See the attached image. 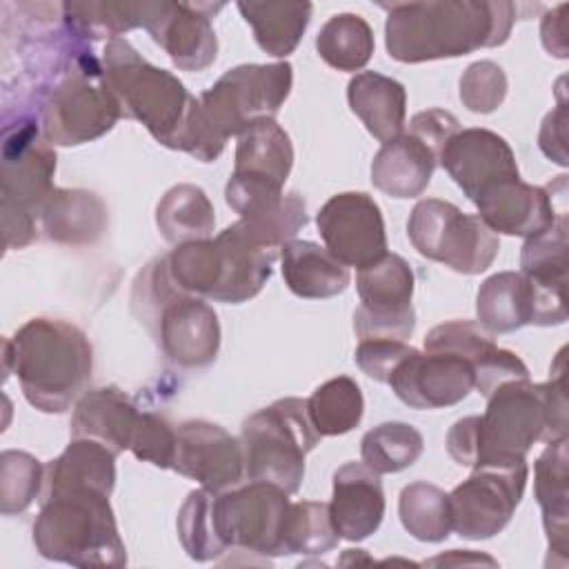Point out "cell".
<instances>
[{
	"label": "cell",
	"instance_id": "6da1fadb",
	"mask_svg": "<svg viewBox=\"0 0 569 569\" xmlns=\"http://www.w3.org/2000/svg\"><path fill=\"white\" fill-rule=\"evenodd\" d=\"M385 44L398 62L458 58L507 42L518 7L507 0H433L382 4Z\"/></svg>",
	"mask_w": 569,
	"mask_h": 569
},
{
	"label": "cell",
	"instance_id": "7a4b0ae2",
	"mask_svg": "<svg viewBox=\"0 0 569 569\" xmlns=\"http://www.w3.org/2000/svg\"><path fill=\"white\" fill-rule=\"evenodd\" d=\"M93 351L84 331L58 318H31L4 340V378L18 376L31 407L62 413L91 378Z\"/></svg>",
	"mask_w": 569,
	"mask_h": 569
},
{
	"label": "cell",
	"instance_id": "3957f363",
	"mask_svg": "<svg viewBox=\"0 0 569 569\" xmlns=\"http://www.w3.org/2000/svg\"><path fill=\"white\" fill-rule=\"evenodd\" d=\"M102 69L122 116L142 122L162 147L193 156L200 102L171 71L147 62L124 38L107 42Z\"/></svg>",
	"mask_w": 569,
	"mask_h": 569
},
{
	"label": "cell",
	"instance_id": "277c9868",
	"mask_svg": "<svg viewBox=\"0 0 569 569\" xmlns=\"http://www.w3.org/2000/svg\"><path fill=\"white\" fill-rule=\"evenodd\" d=\"M565 373V349H560L549 382L533 385L529 378L513 380L498 387L487 398V411L478 416L473 467L525 458L533 442L567 438Z\"/></svg>",
	"mask_w": 569,
	"mask_h": 569
},
{
	"label": "cell",
	"instance_id": "5b68a950",
	"mask_svg": "<svg viewBox=\"0 0 569 569\" xmlns=\"http://www.w3.org/2000/svg\"><path fill=\"white\" fill-rule=\"evenodd\" d=\"M131 311L149 329L164 358L182 369L216 360L220 322L204 298L184 291L171 278L167 256L147 262L133 280Z\"/></svg>",
	"mask_w": 569,
	"mask_h": 569
},
{
	"label": "cell",
	"instance_id": "8992f818",
	"mask_svg": "<svg viewBox=\"0 0 569 569\" xmlns=\"http://www.w3.org/2000/svg\"><path fill=\"white\" fill-rule=\"evenodd\" d=\"M102 489L64 485L42 489L33 545L47 560L73 567H124L127 549Z\"/></svg>",
	"mask_w": 569,
	"mask_h": 569
},
{
	"label": "cell",
	"instance_id": "52a82bcc",
	"mask_svg": "<svg viewBox=\"0 0 569 569\" xmlns=\"http://www.w3.org/2000/svg\"><path fill=\"white\" fill-rule=\"evenodd\" d=\"M278 249L258 242L238 220L216 238L178 244L167 253L171 278L189 293L240 305L271 278Z\"/></svg>",
	"mask_w": 569,
	"mask_h": 569
},
{
	"label": "cell",
	"instance_id": "ba28073f",
	"mask_svg": "<svg viewBox=\"0 0 569 569\" xmlns=\"http://www.w3.org/2000/svg\"><path fill=\"white\" fill-rule=\"evenodd\" d=\"M293 82L289 62L240 64L224 71L200 98L202 162H213L231 136L273 120Z\"/></svg>",
	"mask_w": 569,
	"mask_h": 569
},
{
	"label": "cell",
	"instance_id": "9c48e42d",
	"mask_svg": "<svg viewBox=\"0 0 569 569\" xmlns=\"http://www.w3.org/2000/svg\"><path fill=\"white\" fill-rule=\"evenodd\" d=\"M56 153L40 138L38 124L22 118L2 133L0 211L4 249H22L36 238V222L51 196Z\"/></svg>",
	"mask_w": 569,
	"mask_h": 569
},
{
	"label": "cell",
	"instance_id": "30bf717a",
	"mask_svg": "<svg viewBox=\"0 0 569 569\" xmlns=\"http://www.w3.org/2000/svg\"><path fill=\"white\" fill-rule=\"evenodd\" d=\"M305 398H280L242 422L244 476L296 493L305 478V458L320 442Z\"/></svg>",
	"mask_w": 569,
	"mask_h": 569
},
{
	"label": "cell",
	"instance_id": "8fae6325",
	"mask_svg": "<svg viewBox=\"0 0 569 569\" xmlns=\"http://www.w3.org/2000/svg\"><path fill=\"white\" fill-rule=\"evenodd\" d=\"M120 116L122 107L107 84L104 69L91 53H82L42 107V138L60 147L84 144L111 131Z\"/></svg>",
	"mask_w": 569,
	"mask_h": 569
},
{
	"label": "cell",
	"instance_id": "7c38bea8",
	"mask_svg": "<svg viewBox=\"0 0 569 569\" xmlns=\"http://www.w3.org/2000/svg\"><path fill=\"white\" fill-rule=\"evenodd\" d=\"M407 233L418 253L467 276L489 269L500 249L498 233L478 213H465L440 198L420 200L411 209Z\"/></svg>",
	"mask_w": 569,
	"mask_h": 569
},
{
	"label": "cell",
	"instance_id": "4fadbf2b",
	"mask_svg": "<svg viewBox=\"0 0 569 569\" xmlns=\"http://www.w3.org/2000/svg\"><path fill=\"white\" fill-rule=\"evenodd\" d=\"M289 513V493L264 480L213 493V520L224 551L287 556Z\"/></svg>",
	"mask_w": 569,
	"mask_h": 569
},
{
	"label": "cell",
	"instance_id": "5bb4252c",
	"mask_svg": "<svg viewBox=\"0 0 569 569\" xmlns=\"http://www.w3.org/2000/svg\"><path fill=\"white\" fill-rule=\"evenodd\" d=\"M527 460H498L473 467L471 476L449 493L451 529L469 540L500 533L522 500Z\"/></svg>",
	"mask_w": 569,
	"mask_h": 569
},
{
	"label": "cell",
	"instance_id": "9a60e30c",
	"mask_svg": "<svg viewBox=\"0 0 569 569\" xmlns=\"http://www.w3.org/2000/svg\"><path fill=\"white\" fill-rule=\"evenodd\" d=\"M356 289L360 307L353 313V329L360 340H407L413 333V271L402 256L385 253L358 269Z\"/></svg>",
	"mask_w": 569,
	"mask_h": 569
},
{
	"label": "cell",
	"instance_id": "2e32d148",
	"mask_svg": "<svg viewBox=\"0 0 569 569\" xmlns=\"http://www.w3.org/2000/svg\"><path fill=\"white\" fill-rule=\"evenodd\" d=\"M478 322L489 333H509L525 325H562L565 293L536 284L520 271L489 276L476 296Z\"/></svg>",
	"mask_w": 569,
	"mask_h": 569
},
{
	"label": "cell",
	"instance_id": "e0dca14e",
	"mask_svg": "<svg viewBox=\"0 0 569 569\" xmlns=\"http://www.w3.org/2000/svg\"><path fill=\"white\" fill-rule=\"evenodd\" d=\"M329 253L345 267L365 269L387 253L385 220L378 202L362 191L331 196L316 216Z\"/></svg>",
	"mask_w": 569,
	"mask_h": 569
},
{
	"label": "cell",
	"instance_id": "ac0fdd59",
	"mask_svg": "<svg viewBox=\"0 0 569 569\" xmlns=\"http://www.w3.org/2000/svg\"><path fill=\"white\" fill-rule=\"evenodd\" d=\"M218 9H222L220 2L149 0L144 29L178 69L202 71L218 53V40L211 27Z\"/></svg>",
	"mask_w": 569,
	"mask_h": 569
},
{
	"label": "cell",
	"instance_id": "d6986e66",
	"mask_svg": "<svg viewBox=\"0 0 569 569\" xmlns=\"http://www.w3.org/2000/svg\"><path fill=\"white\" fill-rule=\"evenodd\" d=\"M393 393L413 409H442L458 405L476 387L473 365L449 351L413 349L391 373Z\"/></svg>",
	"mask_w": 569,
	"mask_h": 569
},
{
	"label": "cell",
	"instance_id": "ffe728a7",
	"mask_svg": "<svg viewBox=\"0 0 569 569\" xmlns=\"http://www.w3.org/2000/svg\"><path fill=\"white\" fill-rule=\"evenodd\" d=\"M171 469L200 482L204 489L224 491L244 476L242 445L220 425L187 420L176 427Z\"/></svg>",
	"mask_w": 569,
	"mask_h": 569
},
{
	"label": "cell",
	"instance_id": "44dd1931",
	"mask_svg": "<svg viewBox=\"0 0 569 569\" xmlns=\"http://www.w3.org/2000/svg\"><path fill=\"white\" fill-rule=\"evenodd\" d=\"M438 164L476 202L487 189L520 178L509 142L489 129H462L442 149Z\"/></svg>",
	"mask_w": 569,
	"mask_h": 569
},
{
	"label": "cell",
	"instance_id": "7402d4cb",
	"mask_svg": "<svg viewBox=\"0 0 569 569\" xmlns=\"http://www.w3.org/2000/svg\"><path fill=\"white\" fill-rule=\"evenodd\" d=\"M478 216L496 233L533 238L558 220L549 189L527 184L520 178L487 189L476 202Z\"/></svg>",
	"mask_w": 569,
	"mask_h": 569
},
{
	"label": "cell",
	"instance_id": "603a6c76",
	"mask_svg": "<svg viewBox=\"0 0 569 569\" xmlns=\"http://www.w3.org/2000/svg\"><path fill=\"white\" fill-rule=\"evenodd\" d=\"M329 513L342 540L358 542L378 531L385 516V491L380 473L365 462H347L333 473Z\"/></svg>",
	"mask_w": 569,
	"mask_h": 569
},
{
	"label": "cell",
	"instance_id": "cb8c5ba5",
	"mask_svg": "<svg viewBox=\"0 0 569 569\" xmlns=\"http://www.w3.org/2000/svg\"><path fill=\"white\" fill-rule=\"evenodd\" d=\"M142 411L118 387L84 391L71 416V438H89L116 456L131 449Z\"/></svg>",
	"mask_w": 569,
	"mask_h": 569
},
{
	"label": "cell",
	"instance_id": "d4e9b609",
	"mask_svg": "<svg viewBox=\"0 0 569 569\" xmlns=\"http://www.w3.org/2000/svg\"><path fill=\"white\" fill-rule=\"evenodd\" d=\"M438 153L420 138L405 131L382 142L371 162V182L391 198H416L431 182L438 167Z\"/></svg>",
	"mask_w": 569,
	"mask_h": 569
},
{
	"label": "cell",
	"instance_id": "484cf974",
	"mask_svg": "<svg viewBox=\"0 0 569 569\" xmlns=\"http://www.w3.org/2000/svg\"><path fill=\"white\" fill-rule=\"evenodd\" d=\"M569 453L567 438L547 442L536 462V500L542 509V527L549 540V551L567 562L569 549Z\"/></svg>",
	"mask_w": 569,
	"mask_h": 569
},
{
	"label": "cell",
	"instance_id": "4316f807",
	"mask_svg": "<svg viewBox=\"0 0 569 569\" xmlns=\"http://www.w3.org/2000/svg\"><path fill=\"white\" fill-rule=\"evenodd\" d=\"M293 164V147L276 120H260L238 136L233 173L244 180L282 189Z\"/></svg>",
	"mask_w": 569,
	"mask_h": 569
},
{
	"label": "cell",
	"instance_id": "83f0119b",
	"mask_svg": "<svg viewBox=\"0 0 569 569\" xmlns=\"http://www.w3.org/2000/svg\"><path fill=\"white\" fill-rule=\"evenodd\" d=\"M347 100L351 111L362 120L376 140L389 142L402 133L407 91L398 80L376 71L356 73L349 80Z\"/></svg>",
	"mask_w": 569,
	"mask_h": 569
},
{
	"label": "cell",
	"instance_id": "f1b7e54d",
	"mask_svg": "<svg viewBox=\"0 0 569 569\" xmlns=\"http://www.w3.org/2000/svg\"><path fill=\"white\" fill-rule=\"evenodd\" d=\"M280 260L287 287L300 298H333L351 282L349 267L311 240H289L282 244Z\"/></svg>",
	"mask_w": 569,
	"mask_h": 569
},
{
	"label": "cell",
	"instance_id": "f546056e",
	"mask_svg": "<svg viewBox=\"0 0 569 569\" xmlns=\"http://www.w3.org/2000/svg\"><path fill=\"white\" fill-rule=\"evenodd\" d=\"M44 236L60 244H93L107 227L102 200L84 189H53L40 211Z\"/></svg>",
	"mask_w": 569,
	"mask_h": 569
},
{
	"label": "cell",
	"instance_id": "4dcf8cb0",
	"mask_svg": "<svg viewBox=\"0 0 569 569\" xmlns=\"http://www.w3.org/2000/svg\"><path fill=\"white\" fill-rule=\"evenodd\" d=\"M242 18L253 27L256 42L273 58H284L298 47L313 4L311 2H238Z\"/></svg>",
	"mask_w": 569,
	"mask_h": 569
},
{
	"label": "cell",
	"instance_id": "1f68e13d",
	"mask_svg": "<svg viewBox=\"0 0 569 569\" xmlns=\"http://www.w3.org/2000/svg\"><path fill=\"white\" fill-rule=\"evenodd\" d=\"M156 224L171 244L207 240L213 233L216 216L207 193L196 184L171 187L156 207Z\"/></svg>",
	"mask_w": 569,
	"mask_h": 569
},
{
	"label": "cell",
	"instance_id": "d6a6232c",
	"mask_svg": "<svg viewBox=\"0 0 569 569\" xmlns=\"http://www.w3.org/2000/svg\"><path fill=\"white\" fill-rule=\"evenodd\" d=\"M316 49L329 67L358 71L371 60L373 31L358 13H336L318 31Z\"/></svg>",
	"mask_w": 569,
	"mask_h": 569
},
{
	"label": "cell",
	"instance_id": "836d02e7",
	"mask_svg": "<svg viewBox=\"0 0 569 569\" xmlns=\"http://www.w3.org/2000/svg\"><path fill=\"white\" fill-rule=\"evenodd\" d=\"M307 411L320 436H342L362 420V391L349 376L331 378L307 398Z\"/></svg>",
	"mask_w": 569,
	"mask_h": 569
},
{
	"label": "cell",
	"instance_id": "e575fe53",
	"mask_svg": "<svg viewBox=\"0 0 569 569\" xmlns=\"http://www.w3.org/2000/svg\"><path fill=\"white\" fill-rule=\"evenodd\" d=\"M398 513L402 527L422 542H442L451 533L449 493L440 487L418 480L400 491Z\"/></svg>",
	"mask_w": 569,
	"mask_h": 569
},
{
	"label": "cell",
	"instance_id": "d590c367",
	"mask_svg": "<svg viewBox=\"0 0 569 569\" xmlns=\"http://www.w3.org/2000/svg\"><path fill=\"white\" fill-rule=\"evenodd\" d=\"M425 449L420 431L407 422H382L362 436V462L376 473H396L411 467Z\"/></svg>",
	"mask_w": 569,
	"mask_h": 569
},
{
	"label": "cell",
	"instance_id": "8d00e7d4",
	"mask_svg": "<svg viewBox=\"0 0 569 569\" xmlns=\"http://www.w3.org/2000/svg\"><path fill=\"white\" fill-rule=\"evenodd\" d=\"M147 2H64V20L76 36L120 38V33L144 27Z\"/></svg>",
	"mask_w": 569,
	"mask_h": 569
},
{
	"label": "cell",
	"instance_id": "74e56055",
	"mask_svg": "<svg viewBox=\"0 0 569 569\" xmlns=\"http://www.w3.org/2000/svg\"><path fill=\"white\" fill-rule=\"evenodd\" d=\"M213 493L211 489H193L178 511V538L187 556L196 562H207L224 553L218 540L213 520Z\"/></svg>",
	"mask_w": 569,
	"mask_h": 569
},
{
	"label": "cell",
	"instance_id": "f35d334b",
	"mask_svg": "<svg viewBox=\"0 0 569 569\" xmlns=\"http://www.w3.org/2000/svg\"><path fill=\"white\" fill-rule=\"evenodd\" d=\"M520 273L538 284H567V216L560 213L553 227L527 238L520 253Z\"/></svg>",
	"mask_w": 569,
	"mask_h": 569
},
{
	"label": "cell",
	"instance_id": "ab89813d",
	"mask_svg": "<svg viewBox=\"0 0 569 569\" xmlns=\"http://www.w3.org/2000/svg\"><path fill=\"white\" fill-rule=\"evenodd\" d=\"M340 536L333 529L327 502H291L287 527V556H320L338 545Z\"/></svg>",
	"mask_w": 569,
	"mask_h": 569
},
{
	"label": "cell",
	"instance_id": "60d3db41",
	"mask_svg": "<svg viewBox=\"0 0 569 569\" xmlns=\"http://www.w3.org/2000/svg\"><path fill=\"white\" fill-rule=\"evenodd\" d=\"M44 487V467L27 451L0 456V509L4 516L24 511Z\"/></svg>",
	"mask_w": 569,
	"mask_h": 569
},
{
	"label": "cell",
	"instance_id": "b9f144b4",
	"mask_svg": "<svg viewBox=\"0 0 569 569\" xmlns=\"http://www.w3.org/2000/svg\"><path fill=\"white\" fill-rule=\"evenodd\" d=\"M491 333L473 320H451L433 327L425 338V351H449L467 358L476 367L496 349Z\"/></svg>",
	"mask_w": 569,
	"mask_h": 569
},
{
	"label": "cell",
	"instance_id": "7bdbcfd3",
	"mask_svg": "<svg viewBox=\"0 0 569 569\" xmlns=\"http://www.w3.org/2000/svg\"><path fill=\"white\" fill-rule=\"evenodd\" d=\"M507 96V76L500 64L478 60L460 78V100L473 113L496 111Z\"/></svg>",
	"mask_w": 569,
	"mask_h": 569
},
{
	"label": "cell",
	"instance_id": "ee69618b",
	"mask_svg": "<svg viewBox=\"0 0 569 569\" xmlns=\"http://www.w3.org/2000/svg\"><path fill=\"white\" fill-rule=\"evenodd\" d=\"M129 451H133L138 460L151 462L153 467L171 469L176 451V429L162 416L142 411Z\"/></svg>",
	"mask_w": 569,
	"mask_h": 569
},
{
	"label": "cell",
	"instance_id": "f6af8a7d",
	"mask_svg": "<svg viewBox=\"0 0 569 569\" xmlns=\"http://www.w3.org/2000/svg\"><path fill=\"white\" fill-rule=\"evenodd\" d=\"M413 351L405 340H360L356 349V365L373 380L389 382L393 369Z\"/></svg>",
	"mask_w": 569,
	"mask_h": 569
},
{
	"label": "cell",
	"instance_id": "bcb514c9",
	"mask_svg": "<svg viewBox=\"0 0 569 569\" xmlns=\"http://www.w3.org/2000/svg\"><path fill=\"white\" fill-rule=\"evenodd\" d=\"M529 369L527 365L509 349L496 347L478 367H476V387L485 398H489L498 387L513 382V380H527Z\"/></svg>",
	"mask_w": 569,
	"mask_h": 569
},
{
	"label": "cell",
	"instance_id": "7dc6e473",
	"mask_svg": "<svg viewBox=\"0 0 569 569\" xmlns=\"http://www.w3.org/2000/svg\"><path fill=\"white\" fill-rule=\"evenodd\" d=\"M409 133H413L416 138H420L427 147H431L438 158L445 149V144L460 131V122L453 113L445 111V109H427L416 113L409 120Z\"/></svg>",
	"mask_w": 569,
	"mask_h": 569
},
{
	"label": "cell",
	"instance_id": "c3c4849f",
	"mask_svg": "<svg viewBox=\"0 0 569 569\" xmlns=\"http://www.w3.org/2000/svg\"><path fill=\"white\" fill-rule=\"evenodd\" d=\"M565 140H567V104H565V98L560 96V102L556 104V109L547 113V118L542 120L538 142L542 153L562 167L569 164Z\"/></svg>",
	"mask_w": 569,
	"mask_h": 569
},
{
	"label": "cell",
	"instance_id": "681fc988",
	"mask_svg": "<svg viewBox=\"0 0 569 569\" xmlns=\"http://www.w3.org/2000/svg\"><path fill=\"white\" fill-rule=\"evenodd\" d=\"M476 440H478V416L460 418L447 433V451L458 465L473 467Z\"/></svg>",
	"mask_w": 569,
	"mask_h": 569
},
{
	"label": "cell",
	"instance_id": "f907efd6",
	"mask_svg": "<svg viewBox=\"0 0 569 569\" xmlns=\"http://www.w3.org/2000/svg\"><path fill=\"white\" fill-rule=\"evenodd\" d=\"M565 11H567V4H558L553 11H549L542 18V27H540L542 44L556 58H567V53H569L567 36H565L567 33L565 31Z\"/></svg>",
	"mask_w": 569,
	"mask_h": 569
},
{
	"label": "cell",
	"instance_id": "816d5d0a",
	"mask_svg": "<svg viewBox=\"0 0 569 569\" xmlns=\"http://www.w3.org/2000/svg\"><path fill=\"white\" fill-rule=\"evenodd\" d=\"M467 565V562H485V565H496V560L493 558H489V556H478V553H473V551H458V549H453V551H449L447 556L442 553V556H438V558H433V560H429L427 565Z\"/></svg>",
	"mask_w": 569,
	"mask_h": 569
}]
</instances>
